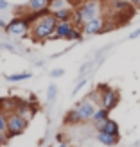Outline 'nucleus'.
Instances as JSON below:
<instances>
[{"label": "nucleus", "mask_w": 140, "mask_h": 147, "mask_svg": "<svg viewBox=\"0 0 140 147\" xmlns=\"http://www.w3.org/2000/svg\"><path fill=\"white\" fill-rule=\"evenodd\" d=\"M56 25H57V18H56L54 13L47 11V13L40 14V16L32 22V25H31V36H32V40L34 41L50 40V38H52V34H54Z\"/></svg>", "instance_id": "nucleus-1"}, {"label": "nucleus", "mask_w": 140, "mask_h": 147, "mask_svg": "<svg viewBox=\"0 0 140 147\" xmlns=\"http://www.w3.org/2000/svg\"><path fill=\"white\" fill-rule=\"evenodd\" d=\"M102 11V0H83L79 5H77V9L74 11V25L76 27H83L88 20H92L95 16H99Z\"/></svg>", "instance_id": "nucleus-2"}, {"label": "nucleus", "mask_w": 140, "mask_h": 147, "mask_svg": "<svg viewBox=\"0 0 140 147\" xmlns=\"http://www.w3.org/2000/svg\"><path fill=\"white\" fill-rule=\"evenodd\" d=\"M29 126V120L25 117H22L16 111H9L7 113V119H5V133L7 138H13V136H20Z\"/></svg>", "instance_id": "nucleus-3"}, {"label": "nucleus", "mask_w": 140, "mask_h": 147, "mask_svg": "<svg viewBox=\"0 0 140 147\" xmlns=\"http://www.w3.org/2000/svg\"><path fill=\"white\" fill-rule=\"evenodd\" d=\"M5 34L11 36V38H25V36L31 32V24L27 22L25 16H16L13 18L9 24H5Z\"/></svg>", "instance_id": "nucleus-4"}, {"label": "nucleus", "mask_w": 140, "mask_h": 147, "mask_svg": "<svg viewBox=\"0 0 140 147\" xmlns=\"http://www.w3.org/2000/svg\"><path fill=\"white\" fill-rule=\"evenodd\" d=\"M97 90L101 92V106H104L106 109L113 111V109L117 108V104H119V100H120L119 92L113 90V88L108 86V84H99Z\"/></svg>", "instance_id": "nucleus-5"}, {"label": "nucleus", "mask_w": 140, "mask_h": 147, "mask_svg": "<svg viewBox=\"0 0 140 147\" xmlns=\"http://www.w3.org/2000/svg\"><path fill=\"white\" fill-rule=\"evenodd\" d=\"M104 24H106L104 16H101V14H99V16L88 20L86 24L81 27V31H83V34H86V36H93V34L104 32Z\"/></svg>", "instance_id": "nucleus-6"}, {"label": "nucleus", "mask_w": 140, "mask_h": 147, "mask_svg": "<svg viewBox=\"0 0 140 147\" xmlns=\"http://www.w3.org/2000/svg\"><path fill=\"white\" fill-rule=\"evenodd\" d=\"M76 27L74 25V22L72 20H68V22H57V25H56V29H54V34H52V38L50 40H67V36L70 34V31Z\"/></svg>", "instance_id": "nucleus-7"}, {"label": "nucleus", "mask_w": 140, "mask_h": 147, "mask_svg": "<svg viewBox=\"0 0 140 147\" xmlns=\"http://www.w3.org/2000/svg\"><path fill=\"white\" fill-rule=\"evenodd\" d=\"M93 126H95L97 131H108V133H112V135H119L120 133L119 124H117L115 120H112L110 117L104 119V120H101V122H97V124H93Z\"/></svg>", "instance_id": "nucleus-8"}, {"label": "nucleus", "mask_w": 140, "mask_h": 147, "mask_svg": "<svg viewBox=\"0 0 140 147\" xmlns=\"http://www.w3.org/2000/svg\"><path fill=\"white\" fill-rule=\"evenodd\" d=\"M14 111L16 113H20L22 117H25L27 120H31L32 117H34V113H36V108H34V104H29V102H16V108H14Z\"/></svg>", "instance_id": "nucleus-9"}, {"label": "nucleus", "mask_w": 140, "mask_h": 147, "mask_svg": "<svg viewBox=\"0 0 140 147\" xmlns=\"http://www.w3.org/2000/svg\"><path fill=\"white\" fill-rule=\"evenodd\" d=\"M49 4H50V0H29L27 11H31V13H47L49 11Z\"/></svg>", "instance_id": "nucleus-10"}, {"label": "nucleus", "mask_w": 140, "mask_h": 147, "mask_svg": "<svg viewBox=\"0 0 140 147\" xmlns=\"http://www.w3.org/2000/svg\"><path fill=\"white\" fill-rule=\"evenodd\" d=\"M63 122L67 124V126H79V124H83V122H86V120L83 119V117H81V113L77 111V109L74 108V109H70V111H67V115H65Z\"/></svg>", "instance_id": "nucleus-11"}, {"label": "nucleus", "mask_w": 140, "mask_h": 147, "mask_svg": "<svg viewBox=\"0 0 140 147\" xmlns=\"http://www.w3.org/2000/svg\"><path fill=\"white\" fill-rule=\"evenodd\" d=\"M97 140L102 144V145H115L119 144V135H112L108 131H97Z\"/></svg>", "instance_id": "nucleus-12"}, {"label": "nucleus", "mask_w": 140, "mask_h": 147, "mask_svg": "<svg viewBox=\"0 0 140 147\" xmlns=\"http://www.w3.org/2000/svg\"><path fill=\"white\" fill-rule=\"evenodd\" d=\"M54 14H56L57 22H68V20L74 18V9H72V5L70 7H63V9L54 11Z\"/></svg>", "instance_id": "nucleus-13"}, {"label": "nucleus", "mask_w": 140, "mask_h": 147, "mask_svg": "<svg viewBox=\"0 0 140 147\" xmlns=\"http://www.w3.org/2000/svg\"><path fill=\"white\" fill-rule=\"evenodd\" d=\"M32 77V72H18V74H11V76H7L5 81L7 83H22V81H27Z\"/></svg>", "instance_id": "nucleus-14"}, {"label": "nucleus", "mask_w": 140, "mask_h": 147, "mask_svg": "<svg viewBox=\"0 0 140 147\" xmlns=\"http://www.w3.org/2000/svg\"><path fill=\"white\" fill-rule=\"evenodd\" d=\"M108 117H110V109H106L104 106H102V108H97V109H95V113L92 115V122L93 124H97V122H101V120H104V119H108Z\"/></svg>", "instance_id": "nucleus-15"}, {"label": "nucleus", "mask_w": 140, "mask_h": 147, "mask_svg": "<svg viewBox=\"0 0 140 147\" xmlns=\"http://www.w3.org/2000/svg\"><path fill=\"white\" fill-rule=\"evenodd\" d=\"M63 7H70V2H68V0H50L49 11L54 13V11H57V9H63Z\"/></svg>", "instance_id": "nucleus-16"}, {"label": "nucleus", "mask_w": 140, "mask_h": 147, "mask_svg": "<svg viewBox=\"0 0 140 147\" xmlns=\"http://www.w3.org/2000/svg\"><path fill=\"white\" fill-rule=\"evenodd\" d=\"M56 97H57V86L52 83V84H49V88H47V102H49V104L54 102Z\"/></svg>", "instance_id": "nucleus-17"}, {"label": "nucleus", "mask_w": 140, "mask_h": 147, "mask_svg": "<svg viewBox=\"0 0 140 147\" xmlns=\"http://www.w3.org/2000/svg\"><path fill=\"white\" fill-rule=\"evenodd\" d=\"M81 38H83V31H81L79 27H74L72 31H70V34L67 36L68 41H77V40H81Z\"/></svg>", "instance_id": "nucleus-18"}, {"label": "nucleus", "mask_w": 140, "mask_h": 147, "mask_svg": "<svg viewBox=\"0 0 140 147\" xmlns=\"http://www.w3.org/2000/svg\"><path fill=\"white\" fill-rule=\"evenodd\" d=\"M86 83H88V79L86 77H79V83L76 84V88H74V92H72V95H77L81 90H83V88L86 86Z\"/></svg>", "instance_id": "nucleus-19"}, {"label": "nucleus", "mask_w": 140, "mask_h": 147, "mask_svg": "<svg viewBox=\"0 0 140 147\" xmlns=\"http://www.w3.org/2000/svg\"><path fill=\"white\" fill-rule=\"evenodd\" d=\"M0 47H2V49H5V50H9V52H14V54H24V52H22V50H18V47L16 45H11V43H0Z\"/></svg>", "instance_id": "nucleus-20"}, {"label": "nucleus", "mask_w": 140, "mask_h": 147, "mask_svg": "<svg viewBox=\"0 0 140 147\" xmlns=\"http://www.w3.org/2000/svg\"><path fill=\"white\" fill-rule=\"evenodd\" d=\"M5 119H7V113L4 109H0V131H4V133H5Z\"/></svg>", "instance_id": "nucleus-21"}, {"label": "nucleus", "mask_w": 140, "mask_h": 147, "mask_svg": "<svg viewBox=\"0 0 140 147\" xmlns=\"http://www.w3.org/2000/svg\"><path fill=\"white\" fill-rule=\"evenodd\" d=\"M65 76V70L63 68H54L50 70V77H63Z\"/></svg>", "instance_id": "nucleus-22"}, {"label": "nucleus", "mask_w": 140, "mask_h": 147, "mask_svg": "<svg viewBox=\"0 0 140 147\" xmlns=\"http://www.w3.org/2000/svg\"><path fill=\"white\" fill-rule=\"evenodd\" d=\"M90 68H92V63H86V65H83V67L79 68V77H83V76H85V74H86L88 70H90Z\"/></svg>", "instance_id": "nucleus-23"}, {"label": "nucleus", "mask_w": 140, "mask_h": 147, "mask_svg": "<svg viewBox=\"0 0 140 147\" xmlns=\"http://www.w3.org/2000/svg\"><path fill=\"white\" fill-rule=\"evenodd\" d=\"M7 9H9V2L7 0H0V13H4Z\"/></svg>", "instance_id": "nucleus-24"}, {"label": "nucleus", "mask_w": 140, "mask_h": 147, "mask_svg": "<svg viewBox=\"0 0 140 147\" xmlns=\"http://www.w3.org/2000/svg\"><path fill=\"white\" fill-rule=\"evenodd\" d=\"M138 36H140V27H138V29H135V31L131 32V34H128V40H137Z\"/></svg>", "instance_id": "nucleus-25"}, {"label": "nucleus", "mask_w": 140, "mask_h": 147, "mask_svg": "<svg viewBox=\"0 0 140 147\" xmlns=\"http://www.w3.org/2000/svg\"><path fill=\"white\" fill-rule=\"evenodd\" d=\"M7 142V135H4V131H0V145Z\"/></svg>", "instance_id": "nucleus-26"}, {"label": "nucleus", "mask_w": 140, "mask_h": 147, "mask_svg": "<svg viewBox=\"0 0 140 147\" xmlns=\"http://www.w3.org/2000/svg\"><path fill=\"white\" fill-rule=\"evenodd\" d=\"M68 2H70V5H79L83 0H68Z\"/></svg>", "instance_id": "nucleus-27"}, {"label": "nucleus", "mask_w": 140, "mask_h": 147, "mask_svg": "<svg viewBox=\"0 0 140 147\" xmlns=\"http://www.w3.org/2000/svg\"><path fill=\"white\" fill-rule=\"evenodd\" d=\"M131 4H133V7H140V0H129Z\"/></svg>", "instance_id": "nucleus-28"}, {"label": "nucleus", "mask_w": 140, "mask_h": 147, "mask_svg": "<svg viewBox=\"0 0 140 147\" xmlns=\"http://www.w3.org/2000/svg\"><path fill=\"white\" fill-rule=\"evenodd\" d=\"M4 29H5V22H4L2 18H0V32H2V31H4Z\"/></svg>", "instance_id": "nucleus-29"}]
</instances>
